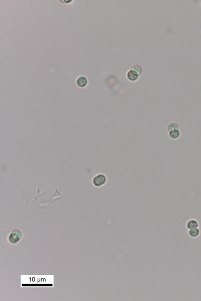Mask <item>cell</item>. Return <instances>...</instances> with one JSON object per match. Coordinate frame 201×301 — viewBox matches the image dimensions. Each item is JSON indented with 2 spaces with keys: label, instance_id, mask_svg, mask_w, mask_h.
Listing matches in <instances>:
<instances>
[{
  "label": "cell",
  "instance_id": "1",
  "mask_svg": "<svg viewBox=\"0 0 201 301\" xmlns=\"http://www.w3.org/2000/svg\"><path fill=\"white\" fill-rule=\"evenodd\" d=\"M107 182V176L104 173H99L93 177L92 180V185L96 188L105 185Z\"/></svg>",
  "mask_w": 201,
  "mask_h": 301
},
{
  "label": "cell",
  "instance_id": "2",
  "mask_svg": "<svg viewBox=\"0 0 201 301\" xmlns=\"http://www.w3.org/2000/svg\"><path fill=\"white\" fill-rule=\"evenodd\" d=\"M23 237V233L19 229H15L12 230L9 236L8 240L10 243L15 244L20 241Z\"/></svg>",
  "mask_w": 201,
  "mask_h": 301
},
{
  "label": "cell",
  "instance_id": "3",
  "mask_svg": "<svg viewBox=\"0 0 201 301\" xmlns=\"http://www.w3.org/2000/svg\"><path fill=\"white\" fill-rule=\"evenodd\" d=\"M88 83V80L87 78L84 76H79L76 80V84L79 87L81 88L86 87Z\"/></svg>",
  "mask_w": 201,
  "mask_h": 301
},
{
  "label": "cell",
  "instance_id": "4",
  "mask_svg": "<svg viewBox=\"0 0 201 301\" xmlns=\"http://www.w3.org/2000/svg\"><path fill=\"white\" fill-rule=\"evenodd\" d=\"M199 226V222L197 220L191 219L187 222L186 224V228L188 230L198 228Z\"/></svg>",
  "mask_w": 201,
  "mask_h": 301
},
{
  "label": "cell",
  "instance_id": "5",
  "mask_svg": "<svg viewBox=\"0 0 201 301\" xmlns=\"http://www.w3.org/2000/svg\"><path fill=\"white\" fill-rule=\"evenodd\" d=\"M127 77L130 81L135 82L137 81L139 78V74L133 70H130L127 73Z\"/></svg>",
  "mask_w": 201,
  "mask_h": 301
},
{
  "label": "cell",
  "instance_id": "6",
  "mask_svg": "<svg viewBox=\"0 0 201 301\" xmlns=\"http://www.w3.org/2000/svg\"><path fill=\"white\" fill-rule=\"evenodd\" d=\"M169 137L173 140L178 139L181 136V132L179 129H175L169 132Z\"/></svg>",
  "mask_w": 201,
  "mask_h": 301
},
{
  "label": "cell",
  "instance_id": "7",
  "mask_svg": "<svg viewBox=\"0 0 201 301\" xmlns=\"http://www.w3.org/2000/svg\"><path fill=\"white\" fill-rule=\"evenodd\" d=\"M188 235L192 238H197L200 234V230L198 228L189 230Z\"/></svg>",
  "mask_w": 201,
  "mask_h": 301
},
{
  "label": "cell",
  "instance_id": "8",
  "mask_svg": "<svg viewBox=\"0 0 201 301\" xmlns=\"http://www.w3.org/2000/svg\"><path fill=\"white\" fill-rule=\"evenodd\" d=\"M179 128L180 127L179 125L175 122H171L168 126V130L169 132L173 130L179 129Z\"/></svg>",
  "mask_w": 201,
  "mask_h": 301
},
{
  "label": "cell",
  "instance_id": "9",
  "mask_svg": "<svg viewBox=\"0 0 201 301\" xmlns=\"http://www.w3.org/2000/svg\"><path fill=\"white\" fill-rule=\"evenodd\" d=\"M132 70H134L135 71H136L139 75L141 74V73H142V68L140 65H134L133 66L132 68Z\"/></svg>",
  "mask_w": 201,
  "mask_h": 301
}]
</instances>
